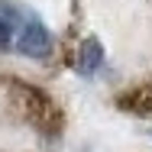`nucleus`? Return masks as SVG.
<instances>
[{"instance_id":"2","label":"nucleus","mask_w":152,"mask_h":152,"mask_svg":"<svg viewBox=\"0 0 152 152\" xmlns=\"http://www.w3.org/2000/svg\"><path fill=\"white\" fill-rule=\"evenodd\" d=\"M100 65H104V45H100L97 39H84V42L78 45V58H75V68H78L81 75H94Z\"/></svg>"},{"instance_id":"3","label":"nucleus","mask_w":152,"mask_h":152,"mask_svg":"<svg viewBox=\"0 0 152 152\" xmlns=\"http://www.w3.org/2000/svg\"><path fill=\"white\" fill-rule=\"evenodd\" d=\"M16 29H20V13H16L10 3H3V0H0V52L13 45Z\"/></svg>"},{"instance_id":"1","label":"nucleus","mask_w":152,"mask_h":152,"mask_svg":"<svg viewBox=\"0 0 152 152\" xmlns=\"http://www.w3.org/2000/svg\"><path fill=\"white\" fill-rule=\"evenodd\" d=\"M16 49L26 55V58H45V55H52V32L45 29V23L42 20H20V29H16Z\"/></svg>"}]
</instances>
